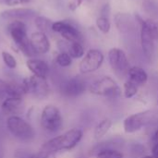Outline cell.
Wrapping results in <instances>:
<instances>
[{
    "mask_svg": "<svg viewBox=\"0 0 158 158\" xmlns=\"http://www.w3.org/2000/svg\"><path fill=\"white\" fill-rule=\"evenodd\" d=\"M136 21L140 26V42L145 58L154 63L158 56V23L148 19H143L136 16Z\"/></svg>",
    "mask_w": 158,
    "mask_h": 158,
    "instance_id": "cell-1",
    "label": "cell"
},
{
    "mask_svg": "<svg viewBox=\"0 0 158 158\" xmlns=\"http://www.w3.org/2000/svg\"><path fill=\"white\" fill-rule=\"evenodd\" d=\"M83 132L80 129H71L63 134L47 141L42 150L56 154L60 151H69L73 149L81 141Z\"/></svg>",
    "mask_w": 158,
    "mask_h": 158,
    "instance_id": "cell-2",
    "label": "cell"
},
{
    "mask_svg": "<svg viewBox=\"0 0 158 158\" xmlns=\"http://www.w3.org/2000/svg\"><path fill=\"white\" fill-rule=\"evenodd\" d=\"M6 30L17 48L24 56L28 57H32L36 55L31 45L30 38L28 37L27 26L24 21L10 20V22L7 24Z\"/></svg>",
    "mask_w": 158,
    "mask_h": 158,
    "instance_id": "cell-3",
    "label": "cell"
},
{
    "mask_svg": "<svg viewBox=\"0 0 158 158\" xmlns=\"http://www.w3.org/2000/svg\"><path fill=\"white\" fill-rule=\"evenodd\" d=\"M108 62L111 69L117 77L119 79H124L129 74L131 69L129 58L126 53L118 47L111 48L108 51Z\"/></svg>",
    "mask_w": 158,
    "mask_h": 158,
    "instance_id": "cell-4",
    "label": "cell"
},
{
    "mask_svg": "<svg viewBox=\"0 0 158 158\" xmlns=\"http://www.w3.org/2000/svg\"><path fill=\"white\" fill-rule=\"evenodd\" d=\"M89 91L93 94L109 98H116L121 94V90L118 83L108 76L102 77L101 79L94 81L90 85Z\"/></svg>",
    "mask_w": 158,
    "mask_h": 158,
    "instance_id": "cell-5",
    "label": "cell"
},
{
    "mask_svg": "<svg viewBox=\"0 0 158 158\" xmlns=\"http://www.w3.org/2000/svg\"><path fill=\"white\" fill-rule=\"evenodd\" d=\"M41 126L48 132H56L62 127L63 118L59 109L53 105H47L41 114Z\"/></svg>",
    "mask_w": 158,
    "mask_h": 158,
    "instance_id": "cell-6",
    "label": "cell"
},
{
    "mask_svg": "<svg viewBox=\"0 0 158 158\" xmlns=\"http://www.w3.org/2000/svg\"><path fill=\"white\" fill-rule=\"evenodd\" d=\"M6 127L10 133L19 140L28 141L34 136L33 128L19 116L8 117L6 119Z\"/></svg>",
    "mask_w": 158,
    "mask_h": 158,
    "instance_id": "cell-7",
    "label": "cell"
},
{
    "mask_svg": "<svg viewBox=\"0 0 158 158\" xmlns=\"http://www.w3.org/2000/svg\"><path fill=\"white\" fill-rule=\"evenodd\" d=\"M21 86L24 94H31L39 99H44L50 94V88L46 79L39 78L34 75L24 79Z\"/></svg>",
    "mask_w": 158,
    "mask_h": 158,
    "instance_id": "cell-8",
    "label": "cell"
},
{
    "mask_svg": "<svg viewBox=\"0 0 158 158\" xmlns=\"http://www.w3.org/2000/svg\"><path fill=\"white\" fill-rule=\"evenodd\" d=\"M52 31L59 33L63 40L69 43H82V34L77 26L69 20H57L52 24Z\"/></svg>",
    "mask_w": 158,
    "mask_h": 158,
    "instance_id": "cell-9",
    "label": "cell"
},
{
    "mask_svg": "<svg viewBox=\"0 0 158 158\" xmlns=\"http://www.w3.org/2000/svg\"><path fill=\"white\" fill-rule=\"evenodd\" d=\"M105 60L104 54L95 48H92L87 51V53L82 57L79 65L80 72L82 74H88L96 71L101 68Z\"/></svg>",
    "mask_w": 158,
    "mask_h": 158,
    "instance_id": "cell-10",
    "label": "cell"
},
{
    "mask_svg": "<svg viewBox=\"0 0 158 158\" xmlns=\"http://www.w3.org/2000/svg\"><path fill=\"white\" fill-rule=\"evenodd\" d=\"M153 115L151 110H146L127 117L123 122L124 131L126 133H134L142 130L151 121Z\"/></svg>",
    "mask_w": 158,
    "mask_h": 158,
    "instance_id": "cell-11",
    "label": "cell"
},
{
    "mask_svg": "<svg viewBox=\"0 0 158 158\" xmlns=\"http://www.w3.org/2000/svg\"><path fill=\"white\" fill-rule=\"evenodd\" d=\"M85 89H86L85 82L80 78L74 77L67 80L61 84L60 92L66 97L75 98L82 94Z\"/></svg>",
    "mask_w": 158,
    "mask_h": 158,
    "instance_id": "cell-12",
    "label": "cell"
},
{
    "mask_svg": "<svg viewBox=\"0 0 158 158\" xmlns=\"http://www.w3.org/2000/svg\"><path fill=\"white\" fill-rule=\"evenodd\" d=\"M31 45L36 55L47 54L51 48V44L46 33L43 31H34L30 36Z\"/></svg>",
    "mask_w": 158,
    "mask_h": 158,
    "instance_id": "cell-13",
    "label": "cell"
},
{
    "mask_svg": "<svg viewBox=\"0 0 158 158\" xmlns=\"http://www.w3.org/2000/svg\"><path fill=\"white\" fill-rule=\"evenodd\" d=\"M1 17L8 20H25L36 17V11L29 7H13L1 13Z\"/></svg>",
    "mask_w": 158,
    "mask_h": 158,
    "instance_id": "cell-14",
    "label": "cell"
},
{
    "mask_svg": "<svg viewBox=\"0 0 158 158\" xmlns=\"http://www.w3.org/2000/svg\"><path fill=\"white\" fill-rule=\"evenodd\" d=\"M26 66L28 68V69L36 77L39 78H43V79H46L49 71H50V68L48 66V64L42 60V59H38V58H30L26 61Z\"/></svg>",
    "mask_w": 158,
    "mask_h": 158,
    "instance_id": "cell-15",
    "label": "cell"
},
{
    "mask_svg": "<svg viewBox=\"0 0 158 158\" xmlns=\"http://www.w3.org/2000/svg\"><path fill=\"white\" fill-rule=\"evenodd\" d=\"M24 91L21 84L17 85L0 80V99H6L8 97H22Z\"/></svg>",
    "mask_w": 158,
    "mask_h": 158,
    "instance_id": "cell-16",
    "label": "cell"
},
{
    "mask_svg": "<svg viewBox=\"0 0 158 158\" xmlns=\"http://www.w3.org/2000/svg\"><path fill=\"white\" fill-rule=\"evenodd\" d=\"M21 103L22 97H8L5 99L2 103V112L5 115H7L8 117L16 116L15 114L18 113L19 107L21 106Z\"/></svg>",
    "mask_w": 158,
    "mask_h": 158,
    "instance_id": "cell-17",
    "label": "cell"
},
{
    "mask_svg": "<svg viewBox=\"0 0 158 158\" xmlns=\"http://www.w3.org/2000/svg\"><path fill=\"white\" fill-rule=\"evenodd\" d=\"M128 76H129V80L134 82L138 86L144 85L148 81L147 72L142 67L139 66L131 67Z\"/></svg>",
    "mask_w": 158,
    "mask_h": 158,
    "instance_id": "cell-18",
    "label": "cell"
},
{
    "mask_svg": "<svg viewBox=\"0 0 158 158\" xmlns=\"http://www.w3.org/2000/svg\"><path fill=\"white\" fill-rule=\"evenodd\" d=\"M116 25L121 33H129L133 29V23L130 16L125 13H118L115 16Z\"/></svg>",
    "mask_w": 158,
    "mask_h": 158,
    "instance_id": "cell-19",
    "label": "cell"
},
{
    "mask_svg": "<svg viewBox=\"0 0 158 158\" xmlns=\"http://www.w3.org/2000/svg\"><path fill=\"white\" fill-rule=\"evenodd\" d=\"M66 52L72 58H75V59L81 58L85 55L84 54L85 51H84V47L82 45V43H80V42H73V43L68 42Z\"/></svg>",
    "mask_w": 158,
    "mask_h": 158,
    "instance_id": "cell-20",
    "label": "cell"
},
{
    "mask_svg": "<svg viewBox=\"0 0 158 158\" xmlns=\"http://www.w3.org/2000/svg\"><path fill=\"white\" fill-rule=\"evenodd\" d=\"M34 24L39 31L47 33L52 31V20L44 16H36L34 18Z\"/></svg>",
    "mask_w": 158,
    "mask_h": 158,
    "instance_id": "cell-21",
    "label": "cell"
},
{
    "mask_svg": "<svg viewBox=\"0 0 158 158\" xmlns=\"http://www.w3.org/2000/svg\"><path fill=\"white\" fill-rule=\"evenodd\" d=\"M111 126H112L111 119L105 118V119L101 120L96 125V127L94 129V137H95V139H100V138L104 137L108 132Z\"/></svg>",
    "mask_w": 158,
    "mask_h": 158,
    "instance_id": "cell-22",
    "label": "cell"
},
{
    "mask_svg": "<svg viewBox=\"0 0 158 158\" xmlns=\"http://www.w3.org/2000/svg\"><path fill=\"white\" fill-rule=\"evenodd\" d=\"M96 26L101 32H103L105 34L108 33L111 29V22L109 20V18L106 16L100 15L96 19Z\"/></svg>",
    "mask_w": 158,
    "mask_h": 158,
    "instance_id": "cell-23",
    "label": "cell"
},
{
    "mask_svg": "<svg viewBox=\"0 0 158 158\" xmlns=\"http://www.w3.org/2000/svg\"><path fill=\"white\" fill-rule=\"evenodd\" d=\"M138 88L139 86L136 85L134 82H132L131 81L128 80L123 86V93H124V96L128 99L132 98L136 95L137 92H138Z\"/></svg>",
    "mask_w": 158,
    "mask_h": 158,
    "instance_id": "cell-24",
    "label": "cell"
},
{
    "mask_svg": "<svg viewBox=\"0 0 158 158\" xmlns=\"http://www.w3.org/2000/svg\"><path fill=\"white\" fill-rule=\"evenodd\" d=\"M72 59L67 52H60L56 57V62L61 68H68L72 64Z\"/></svg>",
    "mask_w": 158,
    "mask_h": 158,
    "instance_id": "cell-25",
    "label": "cell"
},
{
    "mask_svg": "<svg viewBox=\"0 0 158 158\" xmlns=\"http://www.w3.org/2000/svg\"><path fill=\"white\" fill-rule=\"evenodd\" d=\"M96 158H123V154L114 149H105L100 151Z\"/></svg>",
    "mask_w": 158,
    "mask_h": 158,
    "instance_id": "cell-26",
    "label": "cell"
},
{
    "mask_svg": "<svg viewBox=\"0 0 158 158\" xmlns=\"http://www.w3.org/2000/svg\"><path fill=\"white\" fill-rule=\"evenodd\" d=\"M1 56L3 59L4 64L10 69H14L17 68V60L16 58L8 52L6 51H2L1 53Z\"/></svg>",
    "mask_w": 158,
    "mask_h": 158,
    "instance_id": "cell-27",
    "label": "cell"
},
{
    "mask_svg": "<svg viewBox=\"0 0 158 158\" xmlns=\"http://www.w3.org/2000/svg\"><path fill=\"white\" fill-rule=\"evenodd\" d=\"M24 158H56V154L42 150L35 154H26L23 156Z\"/></svg>",
    "mask_w": 158,
    "mask_h": 158,
    "instance_id": "cell-28",
    "label": "cell"
},
{
    "mask_svg": "<svg viewBox=\"0 0 158 158\" xmlns=\"http://www.w3.org/2000/svg\"><path fill=\"white\" fill-rule=\"evenodd\" d=\"M81 3H82V0H71L69 3V8L71 11H75L81 6Z\"/></svg>",
    "mask_w": 158,
    "mask_h": 158,
    "instance_id": "cell-29",
    "label": "cell"
},
{
    "mask_svg": "<svg viewBox=\"0 0 158 158\" xmlns=\"http://www.w3.org/2000/svg\"><path fill=\"white\" fill-rule=\"evenodd\" d=\"M0 5H7V6H17L19 3L16 0H0Z\"/></svg>",
    "mask_w": 158,
    "mask_h": 158,
    "instance_id": "cell-30",
    "label": "cell"
},
{
    "mask_svg": "<svg viewBox=\"0 0 158 158\" xmlns=\"http://www.w3.org/2000/svg\"><path fill=\"white\" fill-rule=\"evenodd\" d=\"M152 156H154L155 157L158 158V142L156 143V144L152 148Z\"/></svg>",
    "mask_w": 158,
    "mask_h": 158,
    "instance_id": "cell-31",
    "label": "cell"
},
{
    "mask_svg": "<svg viewBox=\"0 0 158 158\" xmlns=\"http://www.w3.org/2000/svg\"><path fill=\"white\" fill-rule=\"evenodd\" d=\"M18 3H19V4H24V3H27V2H29L30 0H16Z\"/></svg>",
    "mask_w": 158,
    "mask_h": 158,
    "instance_id": "cell-32",
    "label": "cell"
},
{
    "mask_svg": "<svg viewBox=\"0 0 158 158\" xmlns=\"http://www.w3.org/2000/svg\"><path fill=\"white\" fill-rule=\"evenodd\" d=\"M154 139H155V141L157 143L158 142V130L156 131V132L155 133V136H154Z\"/></svg>",
    "mask_w": 158,
    "mask_h": 158,
    "instance_id": "cell-33",
    "label": "cell"
},
{
    "mask_svg": "<svg viewBox=\"0 0 158 158\" xmlns=\"http://www.w3.org/2000/svg\"><path fill=\"white\" fill-rule=\"evenodd\" d=\"M143 158H156V157H155L154 156H144V157H143Z\"/></svg>",
    "mask_w": 158,
    "mask_h": 158,
    "instance_id": "cell-34",
    "label": "cell"
},
{
    "mask_svg": "<svg viewBox=\"0 0 158 158\" xmlns=\"http://www.w3.org/2000/svg\"><path fill=\"white\" fill-rule=\"evenodd\" d=\"M157 105H158V100H157Z\"/></svg>",
    "mask_w": 158,
    "mask_h": 158,
    "instance_id": "cell-35",
    "label": "cell"
}]
</instances>
